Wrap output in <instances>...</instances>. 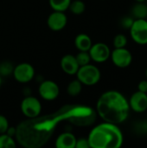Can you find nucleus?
Returning <instances> with one entry per match:
<instances>
[{"instance_id":"obj_1","label":"nucleus","mask_w":147,"mask_h":148,"mask_svg":"<svg viewBox=\"0 0 147 148\" xmlns=\"http://www.w3.org/2000/svg\"><path fill=\"white\" fill-rule=\"evenodd\" d=\"M96 110L104 121L119 125L127 120L131 109L128 100L122 93L108 90L99 97Z\"/></svg>"},{"instance_id":"obj_2","label":"nucleus","mask_w":147,"mask_h":148,"mask_svg":"<svg viewBox=\"0 0 147 148\" xmlns=\"http://www.w3.org/2000/svg\"><path fill=\"white\" fill-rule=\"evenodd\" d=\"M88 140L92 148H119L124 142V136L117 124L104 121L91 130Z\"/></svg>"},{"instance_id":"obj_3","label":"nucleus","mask_w":147,"mask_h":148,"mask_svg":"<svg viewBox=\"0 0 147 148\" xmlns=\"http://www.w3.org/2000/svg\"><path fill=\"white\" fill-rule=\"evenodd\" d=\"M77 79L86 86H93L98 83L101 80V71L100 69L90 63L81 66L76 73Z\"/></svg>"},{"instance_id":"obj_4","label":"nucleus","mask_w":147,"mask_h":148,"mask_svg":"<svg viewBox=\"0 0 147 148\" xmlns=\"http://www.w3.org/2000/svg\"><path fill=\"white\" fill-rule=\"evenodd\" d=\"M131 38L139 45L147 44V19H134L129 29Z\"/></svg>"},{"instance_id":"obj_5","label":"nucleus","mask_w":147,"mask_h":148,"mask_svg":"<svg viewBox=\"0 0 147 148\" xmlns=\"http://www.w3.org/2000/svg\"><path fill=\"white\" fill-rule=\"evenodd\" d=\"M110 57L114 66L120 69H126L129 67L133 62V55L126 48H114L111 51Z\"/></svg>"},{"instance_id":"obj_6","label":"nucleus","mask_w":147,"mask_h":148,"mask_svg":"<svg viewBox=\"0 0 147 148\" xmlns=\"http://www.w3.org/2000/svg\"><path fill=\"white\" fill-rule=\"evenodd\" d=\"M21 110L28 118H35L41 114L42 104L34 96H27L21 102Z\"/></svg>"},{"instance_id":"obj_7","label":"nucleus","mask_w":147,"mask_h":148,"mask_svg":"<svg viewBox=\"0 0 147 148\" xmlns=\"http://www.w3.org/2000/svg\"><path fill=\"white\" fill-rule=\"evenodd\" d=\"M12 73L16 81L21 83H27L34 78L35 69L28 62H22L14 68Z\"/></svg>"},{"instance_id":"obj_8","label":"nucleus","mask_w":147,"mask_h":148,"mask_svg":"<svg viewBox=\"0 0 147 148\" xmlns=\"http://www.w3.org/2000/svg\"><path fill=\"white\" fill-rule=\"evenodd\" d=\"M91 60L95 62L101 63L105 62L110 58L111 50L107 44L104 42H96L92 44L90 49L88 50Z\"/></svg>"},{"instance_id":"obj_9","label":"nucleus","mask_w":147,"mask_h":148,"mask_svg":"<svg viewBox=\"0 0 147 148\" xmlns=\"http://www.w3.org/2000/svg\"><path fill=\"white\" fill-rule=\"evenodd\" d=\"M38 92L40 96L45 101H54L55 100L59 94L60 88L56 82L51 80L43 81L38 88Z\"/></svg>"},{"instance_id":"obj_10","label":"nucleus","mask_w":147,"mask_h":148,"mask_svg":"<svg viewBox=\"0 0 147 148\" xmlns=\"http://www.w3.org/2000/svg\"><path fill=\"white\" fill-rule=\"evenodd\" d=\"M130 109L136 113H144L147 110V93L134 92L128 101Z\"/></svg>"},{"instance_id":"obj_11","label":"nucleus","mask_w":147,"mask_h":148,"mask_svg":"<svg viewBox=\"0 0 147 148\" xmlns=\"http://www.w3.org/2000/svg\"><path fill=\"white\" fill-rule=\"evenodd\" d=\"M67 23L68 18L63 11L54 10V12H52L47 19V24L49 28L53 31L62 30L65 28Z\"/></svg>"},{"instance_id":"obj_12","label":"nucleus","mask_w":147,"mask_h":148,"mask_svg":"<svg viewBox=\"0 0 147 148\" xmlns=\"http://www.w3.org/2000/svg\"><path fill=\"white\" fill-rule=\"evenodd\" d=\"M60 65L63 72L69 75H76L80 68L75 56L73 55H65L64 56H62L61 59Z\"/></svg>"},{"instance_id":"obj_13","label":"nucleus","mask_w":147,"mask_h":148,"mask_svg":"<svg viewBox=\"0 0 147 148\" xmlns=\"http://www.w3.org/2000/svg\"><path fill=\"white\" fill-rule=\"evenodd\" d=\"M76 138L71 133L61 134L55 141V147L57 148H75Z\"/></svg>"},{"instance_id":"obj_14","label":"nucleus","mask_w":147,"mask_h":148,"mask_svg":"<svg viewBox=\"0 0 147 148\" xmlns=\"http://www.w3.org/2000/svg\"><path fill=\"white\" fill-rule=\"evenodd\" d=\"M92 44V40L87 34H79L75 38V46L79 51H88Z\"/></svg>"},{"instance_id":"obj_15","label":"nucleus","mask_w":147,"mask_h":148,"mask_svg":"<svg viewBox=\"0 0 147 148\" xmlns=\"http://www.w3.org/2000/svg\"><path fill=\"white\" fill-rule=\"evenodd\" d=\"M131 13L134 19H146L147 3H146V2L135 3L132 8Z\"/></svg>"},{"instance_id":"obj_16","label":"nucleus","mask_w":147,"mask_h":148,"mask_svg":"<svg viewBox=\"0 0 147 148\" xmlns=\"http://www.w3.org/2000/svg\"><path fill=\"white\" fill-rule=\"evenodd\" d=\"M82 90V83L78 80H74L70 82L67 87V92L70 96H77L81 94Z\"/></svg>"},{"instance_id":"obj_17","label":"nucleus","mask_w":147,"mask_h":148,"mask_svg":"<svg viewBox=\"0 0 147 148\" xmlns=\"http://www.w3.org/2000/svg\"><path fill=\"white\" fill-rule=\"evenodd\" d=\"M50 7L56 11H66L68 10L72 0H49Z\"/></svg>"},{"instance_id":"obj_18","label":"nucleus","mask_w":147,"mask_h":148,"mask_svg":"<svg viewBox=\"0 0 147 148\" xmlns=\"http://www.w3.org/2000/svg\"><path fill=\"white\" fill-rule=\"evenodd\" d=\"M68 9L70 10V11L73 14H75V15H81V14H82L85 11L86 5H85L84 2L81 1V0H75L73 2L71 1Z\"/></svg>"},{"instance_id":"obj_19","label":"nucleus","mask_w":147,"mask_h":148,"mask_svg":"<svg viewBox=\"0 0 147 148\" xmlns=\"http://www.w3.org/2000/svg\"><path fill=\"white\" fill-rule=\"evenodd\" d=\"M16 143L13 140L12 136L8 134H0V148H15Z\"/></svg>"},{"instance_id":"obj_20","label":"nucleus","mask_w":147,"mask_h":148,"mask_svg":"<svg viewBox=\"0 0 147 148\" xmlns=\"http://www.w3.org/2000/svg\"><path fill=\"white\" fill-rule=\"evenodd\" d=\"M75 58L80 67L90 63V61H91V57H90L88 51H80L75 56Z\"/></svg>"},{"instance_id":"obj_21","label":"nucleus","mask_w":147,"mask_h":148,"mask_svg":"<svg viewBox=\"0 0 147 148\" xmlns=\"http://www.w3.org/2000/svg\"><path fill=\"white\" fill-rule=\"evenodd\" d=\"M113 43L114 48H126L127 44V37L123 34H118L114 36Z\"/></svg>"},{"instance_id":"obj_22","label":"nucleus","mask_w":147,"mask_h":148,"mask_svg":"<svg viewBox=\"0 0 147 148\" xmlns=\"http://www.w3.org/2000/svg\"><path fill=\"white\" fill-rule=\"evenodd\" d=\"M134 130L136 133L141 135H146L147 134V120H143L140 121H138L134 126Z\"/></svg>"},{"instance_id":"obj_23","label":"nucleus","mask_w":147,"mask_h":148,"mask_svg":"<svg viewBox=\"0 0 147 148\" xmlns=\"http://www.w3.org/2000/svg\"><path fill=\"white\" fill-rule=\"evenodd\" d=\"M13 68L11 66V64L10 62H3L2 64H0V75H10V73L13 72Z\"/></svg>"},{"instance_id":"obj_24","label":"nucleus","mask_w":147,"mask_h":148,"mask_svg":"<svg viewBox=\"0 0 147 148\" xmlns=\"http://www.w3.org/2000/svg\"><path fill=\"white\" fill-rule=\"evenodd\" d=\"M134 22V18L132 16H126L124 17H122L121 21H120V25L126 29H129L131 28V26L133 25Z\"/></svg>"},{"instance_id":"obj_25","label":"nucleus","mask_w":147,"mask_h":148,"mask_svg":"<svg viewBox=\"0 0 147 148\" xmlns=\"http://www.w3.org/2000/svg\"><path fill=\"white\" fill-rule=\"evenodd\" d=\"M9 128V121L7 118L2 114H0V134H5Z\"/></svg>"},{"instance_id":"obj_26","label":"nucleus","mask_w":147,"mask_h":148,"mask_svg":"<svg viewBox=\"0 0 147 148\" xmlns=\"http://www.w3.org/2000/svg\"><path fill=\"white\" fill-rule=\"evenodd\" d=\"M89 147V144H88V138L85 139V138H81V139H78L76 140V144H75V148H88Z\"/></svg>"},{"instance_id":"obj_27","label":"nucleus","mask_w":147,"mask_h":148,"mask_svg":"<svg viewBox=\"0 0 147 148\" xmlns=\"http://www.w3.org/2000/svg\"><path fill=\"white\" fill-rule=\"evenodd\" d=\"M138 90L143 93H147V80H142L138 85Z\"/></svg>"},{"instance_id":"obj_28","label":"nucleus","mask_w":147,"mask_h":148,"mask_svg":"<svg viewBox=\"0 0 147 148\" xmlns=\"http://www.w3.org/2000/svg\"><path fill=\"white\" fill-rule=\"evenodd\" d=\"M135 2L137 3H144V2H146V0H134Z\"/></svg>"},{"instance_id":"obj_29","label":"nucleus","mask_w":147,"mask_h":148,"mask_svg":"<svg viewBox=\"0 0 147 148\" xmlns=\"http://www.w3.org/2000/svg\"><path fill=\"white\" fill-rule=\"evenodd\" d=\"M1 85H2V76L0 75V88H1Z\"/></svg>"},{"instance_id":"obj_30","label":"nucleus","mask_w":147,"mask_h":148,"mask_svg":"<svg viewBox=\"0 0 147 148\" xmlns=\"http://www.w3.org/2000/svg\"><path fill=\"white\" fill-rule=\"evenodd\" d=\"M146 79H147V69H146Z\"/></svg>"},{"instance_id":"obj_31","label":"nucleus","mask_w":147,"mask_h":148,"mask_svg":"<svg viewBox=\"0 0 147 148\" xmlns=\"http://www.w3.org/2000/svg\"><path fill=\"white\" fill-rule=\"evenodd\" d=\"M146 117H147V110H146Z\"/></svg>"},{"instance_id":"obj_32","label":"nucleus","mask_w":147,"mask_h":148,"mask_svg":"<svg viewBox=\"0 0 147 148\" xmlns=\"http://www.w3.org/2000/svg\"><path fill=\"white\" fill-rule=\"evenodd\" d=\"M146 3H147V0H146Z\"/></svg>"},{"instance_id":"obj_33","label":"nucleus","mask_w":147,"mask_h":148,"mask_svg":"<svg viewBox=\"0 0 147 148\" xmlns=\"http://www.w3.org/2000/svg\"><path fill=\"white\" fill-rule=\"evenodd\" d=\"M146 19H147V18H146Z\"/></svg>"}]
</instances>
